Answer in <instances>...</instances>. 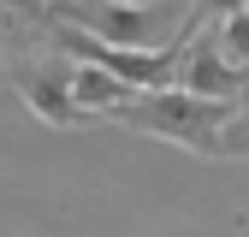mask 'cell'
Instances as JSON below:
<instances>
[{
    "instance_id": "cell-6",
    "label": "cell",
    "mask_w": 249,
    "mask_h": 237,
    "mask_svg": "<svg viewBox=\"0 0 249 237\" xmlns=\"http://www.w3.org/2000/svg\"><path fill=\"white\" fill-rule=\"evenodd\" d=\"M220 160H249V89L237 95V113H231V125L220 131Z\"/></svg>"
},
{
    "instance_id": "cell-2",
    "label": "cell",
    "mask_w": 249,
    "mask_h": 237,
    "mask_svg": "<svg viewBox=\"0 0 249 237\" xmlns=\"http://www.w3.org/2000/svg\"><path fill=\"white\" fill-rule=\"evenodd\" d=\"M231 113H237V101H208V95H190V89H142L113 113V125L178 142L202 160H220V131L231 125Z\"/></svg>"
},
{
    "instance_id": "cell-4",
    "label": "cell",
    "mask_w": 249,
    "mask_h": 237,
    "mask_svg": "<svg viewBox=\"0 0 249 237\" xmlns=\"http://www.w3.org/2000/svg\"><path fill=\"white\" fill-rule=\"evenodd\" d=\"M178 89H190V95H208V101H237L249 89V71L226 53L220 42V24H208L202 36H190L184 48V71H178Z\"/></svg>"
},
{
    "instance_id": "cell-3",
    "label": "cell",
    "mask_w": 249,
    "mask_h": 237,
    "mask_svg": "<svg viewBox=\"0 0 249 237\" xmlns=\"http://www.w3.org/2000/svg\"><path fill=\"white\" fill-rule=\"evenodd\" d=\"M6 83H12V95L42 118V125H53V131H77L83 125V101H77V59L71 53H30V48H18L12 59H6Z\"/></svg>"
},
{
    "instance_id": "cell-1",
    "label": "cell",
    "mask_w": 249,
    "mask_h": 237,
    "mask_svg": "<svg viewBox=\"0 0 249 237\" xmlns=\"http://www.w3.org/2000/svg\"><path fill=\"white\" fill-rule=\"evenodd\" d=\"M190 0H42L30 18H12V30L24 24H77L89 36H101L113 48H172L190 42Z\"/></svg>"
},
{
    "instance_id": "cell-8",
    "label": "cell",
    "mask_w": 249,
    "mask_h": 237,
    "mask_svg": "<svg viewBox=\"0 0 249 237\" xmlns=\"http://www.w3.org/2000/svg\"><path fill=\"white\" fill-rule=\"evenodd\" d=\"M190 6H196V12H190V24H196V30H208V24H226L231 12H249V0H190Z\"/></svg>"
},
{
    "instance_id": "cell-7",
    "label": "cell",
    "mask_w": 249,
    "mask_h": 237,
    "mask_svg": "<svg viewBox=\"0 0 249 237\" xmlns=\"http://www.w3.org/2000/svg\"><path fill=\"white\" fill-rule=\"evenodd\" d=\"M220 42H226V53L237 59V66L249 71V12H231V18L220 24Z\"/></svg>"
},
{
    "instance_id": "cell-5",
    "label": "cell",
    "mask_w": 249,
    "mask_h": 237,
    "mask_svg": "<svg viewBox=\"0 0 249 237\" xmlns=\"http://www.w3.org/2000/svg\"><path fill=\"white\" fill-rule=\"evenodd\" d=\"M131 95H142V89H131L124 77H113V71L83 66V59H77V101H83V113H89V118H113Z\"/></svg>"
}]
</instances>
